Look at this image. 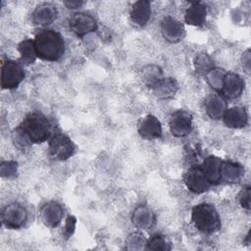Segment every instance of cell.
<instances>
[{
    "instance_id": "1",
    "label": "cell",
    "mask_w": 251,
    "mask_h": 251,
    "mask_svg": "<svg viewBox=\"0 0 251 251\" xmlns=\"http://www.w3.org/2000/svg\"><path fill=\"white\" fill-rule=\"evenodd\" d=\"M37 58L43 61H59L65 53V40L61 33L54 29L39 30L33 39Z\"/></svg>"
},
{
    "instance_id": "2",
    "label": "cell",
    "mask_w": 251,
    "mask_h": 251,
    "mask_svg": "<svg viewBox=\"0 0 251 251\" xmlns=\"http://www.w3.org/2000/svg\"><path fill=\"white\" fill-rule=\"evenodd\" d=\"M19 126L31 144L45 142L52 136V126L49 120L39 112L27 114Z\"/></svg>"
},
{
    "instance_id": "3",
    "label": "cell",
    "mask_w": 251,
    "mask_h": 251,
    "mask_svg": "<svg viewBox=\"0 0 251 251\" xmlns=\"http://www.w3.org/2000/svg\"><path fill=\"white\" fill-rule=\"evenodd\" d=\"M191 221L196 229L205 234H212L220 230L221 218L211 203L203 202L195 205L191 210Z\"/></svg>"
},
{
    "instance_id": "4",
    "label": "cell",
    "mask_w": 251,
    "mask_h": 251,
    "mask_svg": "<svg viewBox=\"0 0 251 251\" xmlns=\"http://www.w3.org/2000/svg\"><path fill=\"white\" fill-rule=\"evenodd\" d=\"M75 145L73 140L65 133L57 131L49 139L48 154L56 161L68 160L75 154Z\"/></svg>"
},
{
    "instance_id": "5",
    "label": "cell",
    "mask_w": 251,
    "mask_h": 251,
    "mask_svg": "<svg viewBox=\"0 0 251 251\" xmlns=\"http://www.w3.org/2000/svg\"><path fill=\"white\" fill-rule=\"evenodd\" d=\"M25 76V70L21 63L13 60L3 61L1 68V86L3 89L17 88Z\"/></svg>"
},
{
    "instance_id": "6",
    "label": "cell",
    "mask_w": 251,
    "mask_h": 251,
    "mask_svg": "<svg viewBox=\"0 0 251 251\" xmlns=\"http://www.w3.org/2000/svg\"><path fill=\"white\" fill-rule=\"evenodd\" d=\"M27 219L26 209L19 202H13L4 207L1 212L2 224L7 228H20Z\"/></svg>"
},
{
    "instance_id": "7",
    "label": "cell",
    "mask_w": 251,
    "mask_h": 251,
    "mask_svg": "<svg viewBox=\"0 0 251 251\" xmlns=\"http://www.w3.org/2000/svg\"><path fill=\"white\" fill-rule=\"evenodd\" d=\"M70 29L78 37H83L98 28L96 20L83 12L75 13L69 20Z\"/></svg>"
},
{
    "instance_id": "8",
    "label": "cell",
    "mask_w": 251,
    "mask_h": 251,
    "mask_svg": "<svg viewBox=\"0 0 251 251\" xmlns=\"http://www.w3.org/2000/svg\"><path fill=\"white\" fill-rule=\"evenodd\" d=\"M170 130L176 137H185L192 130V115L185 110H177L170 118Z\"/></svg>"
},
{
    "instance_id": "9",
    "label": "cell",
    "mask_w": 251,
    "mask_h": 251,
    "mask_svg": "<svg viewBox=\"0 0 251 251\" xmlns=\"http://www.w3.org/2000/svg\"><path fill=\"white\" fill-rule=\"evenodd\" d=\"M183 181L189 191L195 194H201L209 190L211 183L199 167L190 168L184 175Z\"/></svg>"
},
{
    "instance_id": "10",
    "label": "cell",
    "mask_w": 251,
    "mask_h": 251,
    "mask_svg": "<svg viewBox=\"0 0 251 251\" xmlns=\"http://www.w3.org/2000/svg\"><path fill=\"white\" fill-rule=\"evenodd\" d=\"M161 32L166 41L177 43L185 36V27L183 24L172 16H166L161 21Z\"/></svg>"
},
{
    "instance_id": "11",
    "label": "cell",
    "mask_w": 251,
    "mask_h": 251,
    "mask_svg": "<svg viewBox=\"0 0 251 251\" xmlns=\"http://www.w3.org/2000/svg\"><path fill=\"white\" fill-rule=\"evenodd\" d=\"M39 217L44 226L54 228L61 224L64 217V209L60 203L49 201L40 207Z\"/></svg>"
},
{
    "instance_id": "12",
    "label": "cell",
    "mask_w": 251,
    "mask_h": 251,
    "mask_svg": "<svg viewBox=\"0 0 251 251\" xmlns=\"http://www.w3.org/2000/svg\"><path fill=\"white\" fill-rule=\"evenodd\" d=\"M244 89V80L236 73H226L224 77L221 94L226 99H235L239 97Z\"/></svg>"
},
{
    "instance_id": "13",
    "label": "cell",
    "mask_w": 251,
    "mask_h": 251,
    "mask_svg": "<svg viewBox=\"0 0 251 251\" xmlns=\"http://www.w3.org/2000/svg\"><path fill=\"white\" fill-rule=\"evenodd\" d=\"M138 134L145 140H153L162 136V125L159 119L154 115L144 117L137 126Z\"/></svg>"
},
{
    "instance_id": "14",
    "label": "cell",
    "mask_w": 251,
    "mask_h": 251,
    "mask_svg": "<svg viewBox=\"0 0 251 251\" xmlns=\"http://www.w3.org/2000/svg\"><path fill=\"white\" fill-rule=\"evenodd\" d=\"M58 15L57 8L52 3H41L37 5L31 14V21L36 25H48L52 24Z\"/></svg>"
},
{
    "instance_id": "15",
    "label": "cell",
    "mask_w": 251,
    "mask_h": 251,
    "mask_svg": "<svg viewBox=\"0 0 251 251\" xmlns=\"http://www.w3.org/2000/svg\"><path fill=\"white\" fill-rule=\"evenodd\" d=\"M223 121L227 127L242 128L248 124V114L243 107H231L226 110L223 116Z\"/></svg>"
},
{
    "instance_id": "16",
    "label": "cell",
    "mask_w": 251,
    "mask_h": 251,
    "mask_svg": "<svg viewBox=\"0 0 251 251\" xmlns=\"http://www.w3.org/2000/svg\"><path fill=\"white\" fill-rule=\"evenodd\" d=\"M154 212L145 204L138 205L132 212L131 223L140 229H148L155 224Z\"/></svg>"
},
{
    "instance_id": "17",
    "label": "cell",
    "mask_w": 251,
    "mask_h": 251,
    "mask_svg": "<svg viewBox=\"0 0 251 251\" xmlns=\"http://www.w3.org/2000/svg\"><path fill=\"white\" fill-rule=\"evenodd\" d=\"M129 16L131 22L138 25L144 26L151 17V3L146 0H139L132 4Z\"/></svg>"
},
{
    "instance_id": "18",
    "label": "cell",
    "mask_w": 251,
    "mask_h": 251,
    "mask_svg": "<svg viewBox=\"0 0 251 251\" xmlns=\"http://www.w3.org/2000/svg\"><path fill=\"white\" fill-rule=\"evenodd\" d=\"M244 176V168L241 164L232 161H223L221 164V180L227 183H236Z\"/></svg>"
},
{
    "instance_id": "19",
    "label": "cell",
    "mask_w": 251,
    "mask_h": 251,
    "mask_svg": "<svg viewBox=\"0 0 251 251\" xmlns=\"http://www.w3.org/2000/svg\"><path fill=\"white\" fill-rule=\"evenodd\" d=\"M204 108L207 115L214 120L223 118L226 110L227 109L226 99L220 94H211L204 102Z\"/></svg>"
},
{
    "instance_id": "20",
    "label": "cell",
    "mask_w": 251,
    "mask_h": 251,
    "mask_svg": "<svg viewBox=\"0 0 251 251\" xmlns=\"http://www.w3.org/2000/svg\"><path fill=\"white\" fill-rule=\"evenodd\" d=\"M206 17L207 9L202 2H192L184 14L185 23L194 26L204 25L206 23Z\"/></svg>"
},
{
    "instance_id": "21",
    "label": "cell",
    "mask_w": 251,
    "mask_h": 251,
    "mask_svg": "<svg viewBox=\"0 0 251 251\" xmlns=\"http://www.w3.org/2000/svg\"><path fill=\"white\" fill-rule=\"evenodd\" d=\"M221 164L222 160L219 157L210 155L200 166V169L212 185L218 184L221 181Z\"/></svg>"
},
{
    "instance_id": "22",
    "label": "cell",
    "mask_w": 251,
    "mask_h": 251,
    "mask_svg": "<svg viewBox=\"0 0 251 251\" xmlns=\"http://www.w3.org/2000/svg\"><path fill=\"white\" fill-rule=\"evenodd\" d=\"M152 90L159 99H171L177 92L178 83L174 77H163Z\"/></svg>"
},
{
    "instance_id": "23",
    "label": "cell",
    "mask_w": 251,
    "mask_h": 251,
    "mask_svg": "<svg viewBox=\"0 0 251 251\" xmlns=\"http://www.w3.org/2000/svg\"><path fill=\"white\" fill-rule=\"evenodd\" d=\"M17 49L21 55L20 61L22 65H31L35 62L37 55H36L33 39L26 38L22 40L18 44Z\"/></svg>"
},
{
    "instance_id": "24",
    "label": "cell",
    "mask_w": 251,
    "mask_h": 251,
    "mask_svg": "<svg viewBox=\"0 0 251 251\" xmlns=\"http://www.w3.org/2000/svg\"><path fill=\"white\" fill-rule=\"evenodd\" d=\"M163 77H164L163 71L157 65H153V64L147 65V66L143 67V69L141 70V79L146 84V86L151 89Z\"/></svg>"
},
{
    "instance_id": "25",
    "label": "cell",
    "mask_w": 251,
    "mask_h": 251,
    "mask_svg": "<svg viewBox=\"0 0 251 251\" xmlns=\"http://www.w3.org/2000/svg\"><path fill=\"white\" fill-rule=\"evenodd\" d=\"M145 249L167 251L172 249V245H171V242L168 240V238L164 234L155 233L147 240Z\"/></svg>"
},
{
    "instance_id": "26",
    "label": "cell",
    "mask_w": 251,
    "mask_h": 251,
    "mask_svg": "<svg viewBox=\"0 0 251 251\" xmlns=\"http://www.w3.org/2000/svg\"><path fill=\"white\" fill-rule=\"evenodd\" d=\"M226 73V72H225L223 69H218V68H213L212 70H210L206 74L207 81L210 84V86L212 88H214L215 90L220 91L223 86L224 77H225Z\"/></svg>"
},
{
    "instance_id": "27",
    "label": "cell",
    "mask_w": 251,
    "mask_h": 251,
    "mask_svg": "<svg viewBox=\"0 0 251 251\" xmlns=\"http://www.w3.org/2000/svg\"><path fill=\"white\" fill-rule=\"evenodd\" d=\"M146 238L140 232H132L126 239V249L141 250L146 248Z\"/></svg>"
},
{
    "instance_id": "28",
    "label": "cell",
    "mask_w": 251,
    "mask_h": 251,
    "mask_svg": "<svg viewBox=\"0 0 251 251\" xmlns=\"http://www.w3.org/2000/svg\"><path fill=\"white\" fill-rule=\"evenodd\" d=\"M194 66L196 72L206 75L210 70L214 68V62L212 58L206 54V53H201L195 57L194 60Z\"/></svg>"
},
{
    "instance_id": "29",
    "label": "cell",
    "mask_w": 251,
    "mask_h": 251,
    "mask_svg": "<svg viewBox=\"0 0 251 251\" xmlns=\"http://www.w3.org/2000/svg\"><path fill=\"white\" fill-rule=\"evenodd\" d=\"M12 140L14 145L20 149V150H25L30 146V141L23 131L20 126H18L12 132Z\"/></svg>"
},
{
    "instance_id": "30",
    "label": "cell",
    "mask_w": 251,
    "mask_h": 251,
    "mask_svg": "<svg viewBox=\"0 0 251 251\" xmlns=\"http://www.w3.org/2000/svg\"><path fill=\"white\" fill-rule=\"evenodd\" d=\"M18 174V163L16 161H4L0 165V175L3 178H15Z\"/></svg>"
},
{
    "instance_id": "31",
    "label": "cell",
    "mask_w": 251,
    "mask_h": 251,
    "mask_svg": "<svg viewBox=\"0 0 251 251\" xmlns=\"http://www.w3.org/2000/svg\"><path fill=\"white\" fill-rule=\"evenodd\" d=\"M239 203L241 207L247 211L250 210V186L245 185L239 192Z\"/></svg>"
},
{
    "instance_id": "32",
    "label": "cell",
    "mask_w": 251,
    "mask_h": 251,
    "mask_svg": "<svg viewBox=\"0 0 251 251\" xmlns=\"http://www.w3.org/2000/svg\"><path fill=\"white\" fill-rule=\"evenodd\" d=\"M75 225H76V219L74 216H69L66 220L64 228H63V236L68 239L69 237L72 236V234L74 233L75 229Z\"/></svg>"
},
{
    "instance_id": "33",
    "label": "cell",
    "mask_w": 251,
    "mask_h": 251,
    "mask_svg": "<svg viewBox=\"0 0 251 251\" xmlns=\"http://www.w3.org/2000/svg\"><path fill=\"white\" fill-rule=\"evenodd\" d=\"M242 66L245 69L247 73L250 71V50L247 49L243 54H242Z\"/></svg>"
},
{
    "instance_id": "34",
    "label": "cell",
    "mask_w": 251,
    "mask_h": 251,
    "mask_svg": "<svg viewBox=\"0 0 251 251\" xmlns=\"http://www.w3.org/2000/svg\"><path fill=\"white\" fill-rule=\"evenodd\" d=\"M64 4L69 8V9H75V8H78L80 7L83 2L81 1H65Z\"/></svg>"
}]
</instances>
